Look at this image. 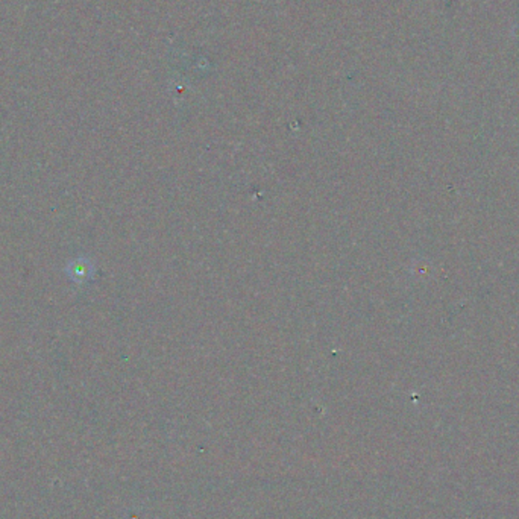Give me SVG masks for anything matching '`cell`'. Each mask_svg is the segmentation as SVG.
<instances>
[{
	"mask_svg": "<svg viewBox=\"0 0 519 519\" xmlns=\"http://www.w3.org/2000/svg\"><path fill=\"white\" fill-rule=\"evenodd\" d=\"M66 272L70 277V279H73L76 284H84V282H87L93 275V266L88 260L79 258L72 263H68Z\"/></svg>",
	"mask_w": 519,
	"mask_h": 519,
	"instance_id": "cell-1",
	"label": "cell"
}]
</instances>
